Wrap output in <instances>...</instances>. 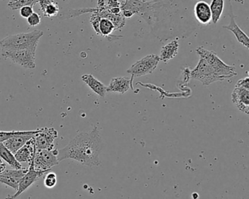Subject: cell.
Masks as SVG:
<instances>
[{
    "instance_id": "cell-27",
    "label": "cell",
    "mask_w": 249,
    "mask_h": 199,
    "mask_svg": "<svg viewBox=\"0 0 249 199\" xmlns=\"http://www.w3.org/2000/svg\"><path fill=\"white\" fill-rule=\"evenodd\" d=\"M20 10V15L22 18H28L34 13L33 8L31 6L22 7Z\"/></svg>"
},
{
    "instance_id": "cell-18",
    "label": "cell",
    "mask_w": 249,
    "mask_h": 199,
    "mask_svg": "<svg viewBox=\"0 0 249 199\" xmlns=\"http://www.w3.org/2000/svg\"><path fill=\"white\" fill-rule=\"evenodd\" d=\"M148 6V2H143L142 0H125L121 4V10L122 11H129L132 14H143Z\"/></svg>"
},
{
    "instance_id": "cell-23",
    "label": "cell",
    "mask_w": 249,
    "mask_h": 199,
    "mask_svg": "<svg viewBox=\"0 0 249 199\" xmlns=\"http://www.w3.org/2000/svg\"><path fill=\"white\" fill-rule=\"evenodd\" d=\"M42 11H43V16H44V17L52 18V17H56V16L58 15V14L59 13V6H58V4L56 3V2H54L48 5V6Z\"/></svg>"
},
{
    "instance_id": "cell-28",
    "label": "cell",
    "mask_w": 249,
    "mask_h": 199,
    "mask_svg": "<svg viewBox=\"0 0 249 199\" xmlns=\"http://www.w3.org/2000/svg\"><path fill=\"white\" fill-rule=\"evenodd\" d=\"M236 85H240V86L244 87V88H249V77H246V78H243V79H240Z\"/></svg>"
},
{
    "instance_id": "cell-26",
    "label": "cell",
    "mask_w": 249,
    "mask_h": 199,
    "mask_svg": "<svg viewBox=\"0 0 249 199\" xmlns=\"http://www.w3.org/2000/svg\"><path fill=\"white\" fill-rule=\"evenodd\" d=\"M27 22H28L29 25L31 27H37L41 22V18L40 16L37 13H33L28 18H27Z\"/></svg>"
},
{
    "instance_id": "cell-13",
    "label": "cell",
    "mask_w": 249,
    "mask_h": 199,
    "mask_svg": "<svg viewBox=\"0 0 249 199\" xmlns=\"http://www.w3.org/2000/svg\"><path fill=\"white\" fill-rule=\"evenodd\" d=\"M229 16H230V24L227 26H223V28L231 32V33L234 34V35L235 36L237 41H238L240 44L245 46L246 49H249V37L246 35V33H245L239 27V26L236 24L235 17H234V14H233L232 7H231V5H230V11Z\"/></svg>"
},
{
    "instance_id": "cell-2",
    "label": "cell",
    "mask_w": 249,
    "mask_h": 199,
    "mask_svg": "<svg viewBox=\"0 0 249 199\" xmlns=\"http://www.w3.org/2000/svg\"><path fill=\"white\" fill-rule=\"evenodd\" d=\"M43 32L36 30L28 33H20L5 37L0 41L1 49H30L36 51Z\"/></svg>"
},
{
    "instance_id": "cell-21",
    "label": "cell",
    "mask_w": 249,
    "mask_h": 199,
    "mask_svg": "<svg viewBox=\"0 0 249 199\" xmlns=\"http://www.w3.org/2000/svg\"><path fill=\"white\" fill-rule=\"evenodd\" d=\"M116 30L113 23L110 20L107 18H101L99 24V31H100V35L107 37L109 40L112 38L117 40V39L122 37V36H112L113 32Z\"/></svg>"
},
{
    "instance_id": "cell-6",
    "label": "cell",
    "mask_w": 249,
    "mask_h": 199,
    "mask_svg": "<svg viewBox=\"0 0 249 199\" xmlns=\"http://www.w3.org/2000/svg\"><path fill=\"white\" fill-rule=\"evenodd\" d=\"M160 62V57L157 55H148L135 62L127 69L126 72L132 75V78L149 75L157 69Z\"/></svg>"
},
{
    "instance_id": "cell-8",
    "label": "cell",
    "mask_w": 249,
    "mask_h": 199,
    "mask_svg": "<svg viewBox=\"0 0 249 199\" xmlns=\"http://www.w3.org/2000/svg\"><path fill=\"white\" fill-rule=\"evenodd\" d=\"M33 163L35 169L41 171H49L52 167L59 164L56 155L53 154L52 150L48 149H36Z\"/></svg>"
},
{
    "instance_id": "cell-11",
    "label": "cell",
    "mask_w": 249,
    "mask_h": 199,
    "mask_svg": "<svg viewBox=\"0 0 249 199\" xmlns=\"http://www.w3.org/2000/svg\"><path fill=\"white\" fill-rule=\"evenodd\" d=\"M233 104L243 113L249 115V89L236 85L231 94Z\"/></svg>"
},
{
    "instance_id": "cell-12",
    "label": "cell",
    "mask_w": 249,
    "mask_h": 199,
    "mask_svg": "<svg viewBox=\"0 0 249 199\" xmlns=\"http://www.w3.org/2000/svg\"><path fill=\"white\" fill-rule=\"evenodd\" d=\"M27 168L22 169H5L3 172L0 173V182L3 183L14 190H18L20 180L27 173Z\"/></svg>"
},
{
    "instance_id": "cell-9",
    "label": "cell",
    "mask_w": 249,
    "mask_h": 199,
    "mask_svg": "<svg viewBox=\"0 0 249 199\" xmlns=\"http://www.w3.org/2000/svg\"><path fill=\"white\" fill-rule=\"evenodd\" d=\"M47 172L46 171H36L35 169L34 166H33V161L30 164V168L27 171L24 177L20 180L19 184H18V188L17 193L12 196H9L6 199H16L24 191L27 190L30 186L33 185L36 182L38 181L40 177L43 176L45 173Z\"/></svg>"
},
{
    "instance_id": "cell-24",
    "label": "cell",
    "mask_w": 249,
    "mask_h": 199,
    "mask_svg": "<svg viewBox=\"0 0 249 199\" xmlns=\"http://www.w3.org/2000/svg\"><path fill=\"white\" fill-rule=\"evenodd\" d=\"M36 3H37V0H18L17 3L9 5L8 7L14 11H17L24 6H31L33 8Z\"/></svg>"
},
{
    "instance_id": "cell-16",
    "label": "cell",
    "mask_w": 249,
    "mask_h": 199,
    "mask_svg": "<svg viewBox=\"0 0 249 199\" xmlns=\"http://www.w3.org/2000/svg\"><path fill=\"white\" fill-rule=\"evenodd\" d=\"M195 18L199 24L206 25L211 21V12L209 5L204 1H199L195 4L194 8Z\"/></svg>"
},
{
    "instance_id": "cell-1",
    "label": "cell",
    "mask_w": 249,
    "mask_h": 199,
    "mask_svg": "<svg viewBox=\"0 0 249 199\" xmlns=\"http://www.w3.org/2000/svg\"><path fill=\"white\" fill-rule=\"evenodd\" d=\"M103 145L98 128L94 127L89 133L77 135L67 146L57 149L56 157L59 162L71 159L88 166H98L101 164L99 156Z\"/></svg>"
},
{
    "instance_id": "cell-19",
    "label": "cell",
    "mask_w": 249,
    "mask_h": 199,
    "mask_svg": "<svg viewBox=\"0 0 249 199\" xmlns=\"http://www.w3.org/2000/svg\"><path fill=\"white\" fill-rule=\"evenodd\" d=\"M178 40L179 38L176 37L173 41L161 48V53L159 56L160 61L167 63L177 56L179 50Z\"/></svg>"
},
{
    "instance_id": "cell-3",
    "label": "cell",
    "mask_w": 249,
    "mask_h": 199,
    "mask_svg": "<svg viewBox=\"0 0 249 199\" xmlns=\"http://www.w3.org/2000/svg\"><path fill=\"white\" fill-rule=\"evenodd\" d=\"M190 77L192 79L196 80L202 83V85H208L218 81H224L215 70L214 66L208 61L200 57L199 63L195 69L190 72Z\"/></svg>"
},
{
    "instance_id": "cell-29",
    "label": "cell",
    "mask_w": 249,
    "mask_h": 199,
    "mask_svg": "<svg viewBox=\"0 0 249 199\" xmlns=\"http://www.w3.org/2000/svg\"><path fill=\"white\" fill-rule=\"evenodd\" d=\"M6 169V164L2 160L0 159V173L3 172Z\"/></svg>"
},
{
    "instance_id": "cell-5",
    "label": "cell",
    "mask_w": 249,
    "mask_h": 199,
    "mask_svg": "<svg viewBox=\"0 0 249 199\" xmlns=\"http://www.w3.org/2000/svg\"><path fill=\"white\" fill-rule=\"evenodd\" d=\"M196 53L199 57L203 58L205 60L211 64L218 72V75L224 78V81L230 80V78L237 75L235 68L224 63L215 52L208 50L202 47L198 48L196 49Z\"/></svg>"
},
{
    "instance_id": "cell-15",
    "label": "cell",
    "mask_w": 249,
    "mask_h": 199,
    "mask_svg": "<svg viewBox=\"0 0 249 199\" xmlns=\"http://www.w3.org/2000/svg\"><path fill=\"white\" fill-rule=\"evenodd\" d=\"M36 148L34 138L29 140L22 148H20L14 155L16 159L19 163H29L30 164L34 158Z\"/></svg>"
},
{
    "instance_id": "cell-25",
    "label": "cell",
    "mask_w": 249,
    "mask_h": 199,
    "mask_svg": "<svg viewBox=\"0 0 249 199\" xmlns=\"http://www.w3.org/2000/svg\"><path fill=\"white\" fill-rule=\"evenodd\" d=\"M57 183V176L54 172L48 173L44 179V184L48 188L52 189L56 186Z\"/></svg>"
},
{
    "instance_id": "cell-17",
    "label": "cell",
    "mask_w": 249,
    "mask_h": 199,
    "mask_svg": "<svg viewBox=\"0 0 249 199\" xmlns=\"http://www.w3.org/2000/svg\"><path fill=\"white\" fill-rule=\"evenodd\" d=\"M81 79L97 95L100 96L102 98L106 97L107 94V86L98 81L97 78H94L92 75L86 74L81 77Z\"/></svg>"
},
{
    "instance_id": "cell-14",
    "label": "cell",
    "mask_w": 249,
    "mask_h": 199,
    "mask_svg": "<svg viewBox=\"0 0 249 199\" xmlns=\"http://www.w3.org/2000/svg\"><path fill=\"white\" fill-rule=\"evenodd\" d=\"M132 80L133 78H126V77H118V78H112L110 84L107 87V93L125 94L126 91H129L130 86H132Z\"/></svg>"
},
{
    "instance_id": "cell-20",
    "label": "cell",
    "mask_w": 249,
    "mask_h": 199,
    "mask_svg": "<svg viewBox=\"0 0 249 199\" xmlns=\"http://www.w3.org/2000/svg\"><path fill=\"white\" fill-rule=\"evenodd\" d=\"M0 158L5 161L10 166L15 169H22L24 168L21 163L16 159L15 155L4 145L2 142H0Z\"/></svg>"
},
{
    "instance_id": "cell-22",
    "label": "cell",
    "mask_w": 249,
    "mask_h": 199,
    "mask_svg": "<svg viewBox=\"0 0 249 199\" xmlns=\"http://www.w3.org/2000/svg\"><path fill=\"white\" fill-rule=\"evenodd\" d=\"M224 8V0H212L210 9L211 12V21L216 24L221 18Z\"/></svg>"
},
{
    "instance_id": "cell-7",
    "label": "cell",
    "mask_w": 249,
    "mask_h": 199,
    "mask_svg": "<svg viewBox=\"0 0 249 199\" xmlns=\"http://www.w3.org/2000/svg\"><path fill=\"white\" fill-rule=\"evenodd\" d=\"M57 137V131L53 128H42L37 129V132L33 136L36 149L53 150L54 148V140Z\"/></svg>"
},
{
    "instance_id": "cell-10",
    "label": "cell",
    "mask_w": 249,
    "mask_h": 199,
    "mask_svg": "<svg viewBox=\"0 0 249 199\" xmlns=\"http://www.w3.org/2000/svg\"><path fill=\"white\" fill-rule=\"evenodd\" d=\"M37 130L20 131L19 133L2 142L13 153L15 154L20 148H22L29 140L36 134Z\"/></svg>"
},
{
    "instance_id": "cell-4",
    "label": "cell",
    "mask_w": 249,
    "mask_h": 199,
    "mask_svg": "<svg viewBox=\"0 0 249 199\" xmlns=\"http://www.w3.org/2000/svg\"><path fill=\"white\" fill-rule=\"evenodd\" d=\"M2 56L25 69L36 67V51L30 49H1Z\"/></svg>"
}]
</instances>
